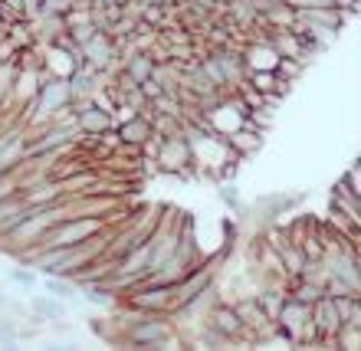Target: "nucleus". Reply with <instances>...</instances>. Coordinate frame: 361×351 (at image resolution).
<instances>
[{"label":"nucleus","mask_w":361,"mask_h":351,"mask_svg":"<svg viewBox=\"0 0 361 351\" xmlns=\"http://www.w3.org/2000/svg\"><path fill=\"white\" fill-rule=\"evenodd\" d=\"M0 289H4V283H0Z\"/></svg>","instance_id":"obj_9"},{"label":"nucleus","mask_w":361,"mask_h":351,"mask_svg":"<svg viewBox=\"0 0 361 351\" xmlns=\"http://www.w3.org/2000/svg\"><path fill=\"white\" fill-rule=\"evenodd\" d=\"M220 200H224V204H233V207H237V187H220Z\"/></svg>","instance_id":"obj_8"},{"label":"nucleus","mask_w":361,"mask_h":351,"mask_svg":"<svg viewBox=\"0 0 361 351\" xmlns=\"http://www.w3.org/2000/svg\"><path fill=\"white\" fill-rule=\"evenodd\" d=\"M79 135H89V138H95V135H102L109 125H112V115L102 112V109H95V105H89L86 112H79Z\"/></svg>","instance_id":"obj_5"},{"label":"nucleus","mask_w":361,"mask_h":351,"mask_svg":"<svg viewBox=\"0 0 361 351\" xmlns=\"http://www.w3.org/2000/svg\"><path fill=\"white\" fill-rule=\"evenodd\" d=\"M4 279H7L13 289H20V292H37L39 289V273L33 269V266L27 263H13L4 269Z\"/></svg>","instance_id":"obj_4"},{"label":"nucleus","mask_w":361,"mask_h":351,"mask_svg":"<svg viewBox=\"0 0 361 351\" xmlns=\"http://www.w3.org/2000/svg\"><path fill=\"white\" fill-rule=\"evenodd\" d=\"M154 63H158V59H154L152 53H142V49H138V53H132V56L122 59V69L135 79V82H145V79L154 73Z\"/></svg>","instance_id":"obj_6"},{"label":"nucleus","mask_w":361,"mask_h":351,"mask_svg":"<svg viewBox=\"0 0 361 351\" xmlns=\"http://www.w3.org/2000/svg\"><path fill=\"white\" fill-rule=\"evenodd\" d=\"M338 180H342V184H345V187H348V190H352V194H358V197H361V178H358V164H352V168H348V171H345V174H342V178H338Z\"/></svg>","instance_id":"obj_7"},{"label":"nucleus","mask_w":361,"mask_h":351,"mask_svg":"<svg viewBox=\"0 0 361 351\" xmlns=\"http://www.w3.org/2000/svg\"><path fill=\"white\" fill-rule=\"evenodd\" d=\"M39 289L49 295H56V299H63V302L69 305V312H76V309H82V295H79V285L69 279V276H43L39 279Z\"/></svg>","instance_id":"obj_3"},{"label":"nucleus","mask_w":361,"mask_h":351,"mask_svg":"<svg viewBox=\"0 0 361 351\" xmlns=\"http://www.w3.org/2000/svg\"><path fill=\"white\" fill-rule=\"evenodd\" d=\"M200 322H207L210 328L224 335V338H227L230 345H240V342H243V335H247V325H243V319H240L237 305L224 302V299L210 302V305H207V312L200 315Z\"/></svg>","instance_id":"obj_1"},{"label":"nucleus","mask_w":361,"mask_h":351,"mask_svg":"<svg viewBox=\"0 0 361 351\" xmlns=\"http://www.w3.org/2000/svg\"><path fill=\"white\" fill-rule=\"evenodd\" d=\"M30 322H39V325H47V322H59V319H69V305L63 302V299H56V295H30Z\"/></svg>","instance_id":"obj_2"}]
</instances>
